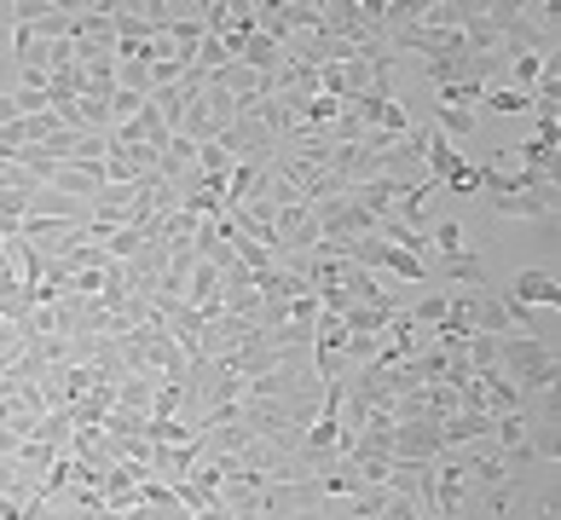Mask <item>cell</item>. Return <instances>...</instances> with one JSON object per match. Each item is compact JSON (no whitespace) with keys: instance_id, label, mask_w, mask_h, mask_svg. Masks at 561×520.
<instances>
[{"instance_id":"8","label":"cell","mask_w":561,"mask_h":520,"mask_svg":"<svg viewBox=\"0 0 561 520\" xmlns=\"http://www.w3.org/2000/svg\"><path fill=\"white\" fill-rule=\"evenodd\" d=\"M440 440H446V451H474L481 440H492V416L486 411H457L440 423Z\"/></svg>"},{"instance_id":"18","label":"cell","mask_w":561,"mask_h":520,"mask_svg":"<svg viewBox=\"0 0 561 520\" xmlns=\"http://www.w3.org/2000/svg\"><path fill=\"white\" fill-rule=\"evenodd\" d=\"M342 504H347V515H353V520H377V515H382V504H388V486H365V492L342 497Z\"/></svg>"},{"instance_id":"6","label":"cell","mask_w":561,"mask_h":520,"mask_svg":"<svg viewBox=\"0 0 561 520\" xmlns=\"http://www.w3.org/2000/svg\"><path fill=\"white\" fill-rule=\"evenodd\" d=\"M393 497H411L417 509H434V463H388V481Z\"/></svg>"},{"instance_id":"4","label":"cell","mask_w":561,"mask_h":520,"mask_svg":"<svg viewBox=\"0 0 561 520\" xmlns=\"http://www.w3.org/2000/svg\"><path fill=\"white\" fill-rule=\"evenodd\" d=\"M492 208H497L504 220H556V208H561V185H533V192L492 197Z\"/></svg>"},{"instance_id":"3","label":"cell","mask_w":561,"mask_h":520,"mask_svg":"<svg viewBox=\"0 0 561 520\" xmlns=\"http://www.w3.org/2000/svg\"><path fill=\"white\" fill-rule=\"evenodd\" d=\"M434 457H446L440 423H428V416H405V423H393V463H434Z\"/></svg>"},{"instance_id":"9","label":"cell","mask_w":561,"mask_h":520,"mask_svg":"<svg viewBox=\"0 0 561 520\" xmlns=\"http://www.w3.org/2000/svg\"><path fill=\"white\" fill-rule=\"evenodd\" d=\"M151 393H157V377H139V370H128V377L116 382V416H128V423H145L151 416Z\"/></svg>"},{"instance_id":"7","label":"cell","mask_w":561,"mask_h":520,"mask_svg":"<svg viewBox=\"0 0 561 520\" xmlns=\"http://www.w3.org/2000/svg\"><path fill=\"white\" fill-rule=\"evenodd\" d=\"M47 185H53V192H65V197H76V203H93L99 192H105V162H99V169H81V162H58Z\"/></svg>"},{"instance_id":"14","label":"cell","mask_w":561,"mask_h":520,"mask_svg":"<svg viewBox=\"0 0 561 520\" xmlns=\"http://www.w3.org/2000/svg\"><path fill=\"white\" fill-rule=\"evenodd\" d=\"M481 104H486L492 116H522V111H533V93L504 88V81H497V88H486V93H481Z\"/></svg>"},{"instance_id":"11","label":"cell","mask_w":561,"mask_h":520,"mask_svg":"<svg viewBox=\"0 0 561 520\" xmlns=\"http://www.w3.org/2000/svg\"><path fill=\"white\" fill-rule=\"evenodd\" d=\"M377 273L400 278V284H423V278H428V261H417V255H405V249L382 243V255H377Z\"/></svg>"},{"instance_id":"2","label":"cell","mask_w":561,"mask_h":520,"mask_svg":"<svg viewBox=\"0 0 561 520\" xmlns=\"http://www.w3.org/2000/svg\"><path fill=\"white\" fill-rule=\"evenodd\" d=\"M220 145L232 151V162H255V169H273V157H278V134L255 111H238V122L220 134Z\"/></svg>"},{"instance_id":"19","label":"cell","mask_w":561,"mask_h":520,"mask_svg":"<svg viewBox=\"0 0 561 520\" xmlns=\"http://www.w3.org/2000/svg\"><path fill=\"white\" fill-rule=\"evenodd\" d=\"M440 185H451L457 197H481V169H474V162H463V157H457V162H451V174H446Z\"/></svg>"},{"instance_id":"20","label":"cell","mask_w":561,"mask_h":520,"mask_svg":"<svg viewBox=\"0 0 561 520\" xmlns=\"http://www.w3.org/2000/svg\"><path fill=\"white\" fill-rule=\"evenodd\" d=\"M428 249H434V255H457V249H463V226H457V220L434 226V232H428Z\"/></svg>"},{"instance_id":"13","label":"cell","mask_w":561,"mask_h":520,"mask_svg":"<svg viewBox=\"0 0 561 520\" xmlns=\"http://www.w3.org/2000/svg\"><path fill=\"white\" fill-rule=\"evenodd\" d=\"M428 128H434V134H446L451 145H463V139L474 134V111H451V104H434Z\"/></svg>"},{"instance_id":"16","label":"cell","mask_w":561,"mask_h":520,"mask_svg":"<svg viewBox=\"0 0 561 520\" xmlns=\"http://www.w3.org/2000/svg\"><path fill=\"white\" fill-rule=\"evenodd\" d=\"M116 88L151 99V58H122V65H116Z\"/></svg>"},{"instance_id":"5","label":"cell","mask_w":561,"mask_h":520,"mask_svg":"<svg viewBox=\"0 0 561 520\" xmlns=\"http://www.w3.org/2000/svg\"><path fill=\"white\" fill-rule=\"evenodd\" d=\"M497 296H510L515 307H556L561 301V284H556V273H545V266H527V273H515L510 278V289H497Z\"/></svg>"},{"instance_id":"22","label":"cell","mask_w":561,"mask_h":520,"mask_svg":"<svg viewBox=\"0 0 561 520\" xmlns=\"http://www.w3.org/2000/svg\"><path fill=\"white\" fill-rule=\"evenodd\" d=\"M197 520H238V515H232V509H220V504H215L209 515H197Z\"/></svg>"},{"instance_id":"10","label":"cell","mask_w":561,"mask_h":520,"mask_svg":"<svg viewBox=\"0 0 561 520\" xmlns=\"http://www.w3.org/2000/svg\"><path fill=\"white\" fill-rule=\"evenodd\" d=\"M440 273L463 289H486V261L474 249H457V255H440Z\"/></svg>"},{"instance_id":"1","label":"cell","mask_w":561,"mask_h":520,"mask_svg":"<svg viewBox=\"0 0 561 520\" xmlns=\"http://www.w3.org/2000/svg\"><path fill=\"white\" fill-rule=\"evenodd\" d=\"M497 370L522 388V400L556 393V382H561V359L545 336H497Z\"/></svg>"},{"instance_id":"23","label":"cell","mask_w":561,"mask_h":520,"mask_svg":"<svg viewBox=\"0 0 561 520\" xmlns=\"http://www.w3.org/2000/svg\"><path fill=\"white\" fill-rule=\"evenodd\" d=\"M423 520H434V515H423Z\"/></svg>"},{"instance_id":"15","label":"cell","mask_w":561,"mask_h":520,"mask_svg":"<svg viewBox=\"0 0 561 520\" xmlns=\"http://www.w3.org/2000/svg\"><path fill=\"white\" fill-rule=\"evenodd\" d=\"M24 215H30V197L24 192H12V185H0V238H18V226H24Z\"/></svg>"},{"instance_id":"12","label":"cell","mask_w":561,"mask_h":520,"mask_svg":"<svg viewBox=\"0 0 561 520\" xmlns=\"http://www.w3.org/2000/svg\"><path fill=\"white\" fill-rule=\"evenodd\" d=\"M481 388H486V416H504V411H522L527 405L522 388H515L504 370H497V377H481Z\"/></svg>"},{"instance_id":"21","label":"cell","mask_w":561,"mask_h":520,"mask_svg":"<svg viewBox=\"0 0 561 520\" xmlns=\"http://www.w3.org/2000/svg\"><path fill=\"white\" fill-rule=\"evenodd\" d=\"M377 520H423V509L411 504V497H393V492H388V504H382Z\"/></svg>"},{"instance_id":"17","label":"cell","mask_w":561,"mask_h":520,"mask_svg":"<svg viewBox=\"0 0 561 520\" xmlns=\"http://www.w3.org/2000/svg\"><path fill=\"white\" fill-rule=\"evenodd\" d=\"M197 169H203V180H226V174H232V151H226L220 139L197 145Z\"/></svg>"}]
</instances>
